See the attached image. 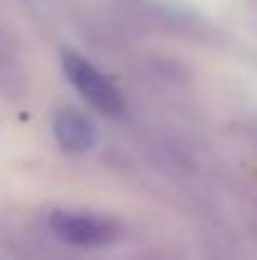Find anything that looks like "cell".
<instances>
[{
	"mask_svg": "<svg viewBox=\"0 0 257 260\" xmlns=\"http://www.w3.org/2000/svg\"><path fill=\"white\" fill-rule=\"evenodd\" d=\"M51 228L61 240L76 248H106L121 235V225L116 220L91 212H71V210L53 212Z\"/></svg>",
	"mask_w": 257,
	"mask_h": 260,
	"instance_id": "1",
	"label": "cell"
},
{
	"mask_svg": "<svg viewBox=\"0 0 257 260\" xmlns=\"http://www.w3.org/2000/svg\"><path fill=\"white\" fill-rule=\"evenodd\" d=\"M63 71L68 76V81L74 84V88L84 96L86 101L106 114V116H114L124 109V96L119 93V88L114 86L101 71H96L86 58H81L79 53H63Z\"/></svg>",
	"mask_w": 257,
	"mask_h": 260,
	"instance_id": "2",
	"label": "cell"
},
{
	"mask_svg": "<svg viewBox=\"0 0 257 260\" xmlns=\"http://www.w3.org/2000/svg\"><path fill=\"white\" fill-rule=\"evenodd\" d=\"M53 132L56 139L61 144V149L71 152V154H81L88 152L96 142V132L91 126V121L84 114L74 111V109H61L53 119Z\"/></svg>",
	"mask_w": 257,
	"mask_h": 260,
	"instance_id": "3",
	"label": "cell"
}]
</instances>
